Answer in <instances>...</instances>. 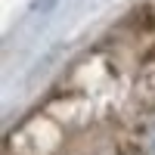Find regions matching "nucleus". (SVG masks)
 Instances as JSON below:
<instances>
[{
	"label": "nucleus",
	"mask_w": 155,
	"mask_h": 155,
	"mask_svg": "<svg viewBox=\"0 0 155 155\" xmlns=\"http://www.w3.org/2000/svg\"><path fill=\"white\" fill-rule=\"evenodd\" d=\"M140 146L146 155H155V115L143 124V134H140Z\"/></svg>",
	"instance_id": "obj_1"
}]
</instances>
